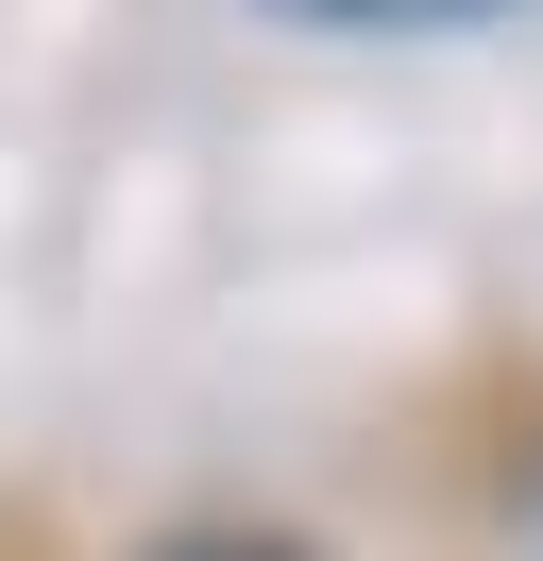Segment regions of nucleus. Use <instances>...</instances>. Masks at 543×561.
Returning <instances> with one entry per match:
<instances>
[{"instance_id": "1", "label": "nucleus", "mask_w": 543, "mask_h": 561, "mask_svg": "<svg viewBox=\"0 0 543 561\" xmlns=\"http://www.w3.org/2000/svg\"><path fill=\"white\" fill-rule=\"evenodd\" d=\"M272 35H323V51H425V35H509L543 0H255Z\"/></svg>"}, {"instance_id": "2", "label": "nucleus", "mask_w": 543, "mask_h": 561, "mask_svg": "<svg viewBox=\"0 0 543 561\" xmlns=\"http://www.w3.org/2000/svg\"><path fill=\"white\" fill-rule=\"evenodd\" d=\"M119 561H339V545L289 527V511H255V493H187V511H153Z\"/></svg>"}]
</instances>
